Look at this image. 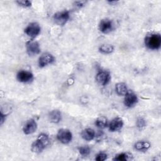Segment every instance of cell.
I'll use <instances>...</instances> for the list:
<instances>
[{"mask_svg": "<svg viewBox=\"0 0 161 161\" xmlns=\"http://www.w3.org/2000/svg\"><path fill=\"white\" fill-rule=\"evenodd\" d=\"M49 143L48 136L45 133H41L31 145V150L34 153H41Z\"/></svg>", "mask_w": 161, "mask_h": 161, "instance_id": "cell-1", "label": "cell"}, {"mask_svg": "<svg viewBox=\"0 0 161 161\" xmlns=\"http://www.w3.org/2000/svg\"><path fill=\"white\" fill-rule=\"evenodd\" d=\"M145 46L150 50H158L161 45V36L158 33H150L145 38Z\"/></svg>", "mask_w": 161, "mask_h": 161, "instance_id": "cell-2", "label": "cell"}, {"mask_svg": "<svg viewBox=\"0 0 161 161\" xmlns=\"http://www.w3.org/2000/svg\"><path fill=\"white\" fill-rule=\"evenodd\" d=\"M40 26L36 22L30 23L25 29V33L30 37L34 38L40 33Z\"/></svg>", "mask_w": 161, "mask_h": 161, "instance_id": "cell-3", "label": "cell"}, {"mask_svg": "<svg viewBox=\"0 0 161 161\" xmlns=\"http://www.w3.org/2000/svg\"><path fill=\"white\" fill-rule=\"evenodd\" d=\"M57 139L64 144L70 143L72 139V134L70 130L65 128H62L58 130L57 135Z\"/></svg>", "mask_w": 161, "mask_h": 161, "instance_id": "cell-4", "label": "cell"}, {"mask_svg": "<svg viewBox=\"0 0 161 161\" xmlns=\"http://www.w3.org/2000/svg\"><path fill=\"white\" fill-rule=\"evenodd\" d=\"M69 18H70L69 12L66 10L56 13L53 17L55 23L61 26L64 25L67 22Z\"/></svg>", "mask_w": 161, "mask_h": 161, "instance_id": "cell-5", "label": "cell"}, {"mask_svg": "<svg viewBox=\"0 0 161 161\" xmlns=\"http://www.w3.org/2000/svg\"><path fill=\"white\" fill-rule=\"evenodd\" d=\"M26 52L30 56L38 55L40 52V47L39 43L36 41L30 40L26 43Z\"/></svg>", "mask_w": 161, "mask_h": 161, "instance_id": "cell-6", "label": "cell"}, {"mask_svg": "<svg viewBox=\"0 0 161 161\" xmlns=\"http://www.w3.org/2000/svg\"><path fill=\"white\" fill-rule=\"evenodd\" d=\"M55 62L54 57L49 53H43L38 59V65L40 67H44Z\"/></svg>", "mask_w": 161, "mask_h": 161, "instance_id": "cell-7", "label": "cell"}, {"mask_svg": "<svg viewBox=\"0 0 161 161\" xmlns=\"http://www.w3.org/2000/svg\"><path fill=\"white\" fill-rule=\"evenodd\" d=\"M16 78L20 82L27 83V82H30L33 80V75L30 71L22 70L18 72L16 75Z\"/></svg>", "mask_w": 161, "mask_h": 161, "instance_id": "cell-8", "label": "cell"}, {"mask_svg": "<svg viewBox=\"0 0 161 161\" xmlns=\"http://www.w3.org/2000/svg\"><path fill=\"white\" fill-rule=\"evenodd\" d=\"M113 21L109 19H102L99 25V30L104 33L107 34L111 32L113 30Z\"/></svg>", "mask_w": 161, "mask_h": 161, "instance_id": "cell-9", "label": "cell"}, {"mask_svg": "<svg viewBox=\"0 0 161 161\" xmlns=\"http://www.w3.org/2000/svg\"><path fill=\"white\" fill-rule=\"evenodd\" d=\"M37 129V123L33 119L28 120L23 127V133L26 135H30L36 131Z\"/></svg>", "mask_w": 161, "mask_h": 161, "instance_id": "cell-10", "label": "cell"}, {"mask_svg": "<svg viewBox=\"0 0 161 161\" xmlns=\"http://www.w3.org/2000/svg\"><path fill=\"white\" fill-rule=\"evenodd\" d=\"M110 78L111 77L108 71L104 70L99 71L96 76V81L102 86H106L108 84L110 80Z\"/></svg>", "mask_w": 161, "mask_h": 161, "instance_id": "cell-11", "label": "cell"}, {"mask_svg": "<svg viewBox=\"0 0 161 161\" xmlns=\"http://www.w3.org/2000/svg\"><path fill=\"white\" fill-rule=\"evenodd\" d=\"M138 97L135 93L128 92L124 99V104L128 108H131L138 103Z\"/></svg>", "mask_w": 161, "mask_h": 161, "instance_id": "cell-12", "label": "cell"}, {"mask_svg": "<svg viewBox=\"0 0 161 161\" xmlns=\"http://www.w3.org/2000/svg\"><path fill=\"white\" fill-rule=\"evenodd\" d=\"M123 126V121L120 118H114L109 124V130L111 131H117L120 130Z\"/></svg>", "mask_w": 161, "mask_h": 161, "instance_id": "cell-13", "label": "cell"}, {"mask_svg": "<svg viewBox=\"0 0 161 161\" xmlns=\"http://www.w3.org/2000/svg\"><path fill=\"white\" fill-rule=\"evenodd\" d=\"M48 117L50 121L53 123H58L62 119V114L59 110L53 109L49 113Z\"/></svg>", "mask_w": 161, "mask_h": 161, "instance_id": "cell-14", "label": "cell"}, {"mask_svg": "<svg viewBox=\"0 0 161 161\" xmlns=\"http://www.w3.org/2000/svg\"><path fill=\"white\" fill-rule=\"evenodd\" d=\"M82 138L86 141L92 140L95 137V132L91 128H86L81 133Z\"/></svg>", "mask_w": 161, "mask_h": 161, "instance_id": "cell-15", "label": "cell"}, {"mask_svg": "<svg viewBox=\"0 0 161 161\" xmlns=\"http://www.w3.org/2000/svg\"><path fill=\"white\" fill-rule=\"evenodd\" d=\"M150 146L151 145L150 142L142 141L135 143L134 145V148L135 150L138 151H146L150 147Z\"/></svg>", "mask_w": 161, "mask_h": 161, "instance_id": "cell-16", "label": "cell"}, {"mask_svg": "<svg viewBox=\"0 0 161 161\" xmlns=\"http://www.w3.org/2000/svg\"><path fill=\"white\" fill-rule=\"evenodd\" d=\"M116 92L119 96H125L128 93L126 85L123 82H119L116 84Z\"/></svg>", "mask_w": 161, "mask_h": 161, "instance_id": "cell-17", "label": "cell"}, {"mask_svg": "<svg viewBox=\"0 0 161 161\" xmlns=\"http://www.w3.org/2000/svg\"><path fill=\"white\" fill-rule=\"evenodd\" d=\"M95 125L99 128H104L108 126V119L104 116H100L96 120Z\"/></svg>", "mask_w": 161, "mask_h": 161, "instance_id": "cell-18", "label": "cell"}, {"mask_svg": "<svg viewBox=\"0 0 161 161\" xmlns=\"http://www.w3.org/2000/svg\"><path fill=\"white\" fill-rule=\"evenodd\" d=\"M99 50L101 53L104 54H109L112 53L114 50V47L113 45L109 44H104L102 45L99 48Z\"/></svg>", "mask_w": 161, "mask_h": 161, "instance_id": "cell-19", "label": "cell"}, {"mask_svg": "<svg viewBox=\"0 0 161 161\" xmlns=\"http://www.w3.org/2000/svg\"><path fill=\"white\" fill-rule=\"evenodd\" d=\"M78 150L79 153L83 157H86L89 155L91 153V148L88 146L80 147L78 148Z\"/></svg>", "mask_w": 161, "mask_h": 161, "instance_id": "cell-20", "label": "cell"}, {"mask_svg": "<svg viewBox=\"0 0 161 161\" xmlns=\"http://www.w3.org/2000/svg\"><path fill=\"white\" fill-rule=\"evenodd\" d=\"M130 156L126 153H121L115 155L113 160L118 161H126L130 158Z\"/></svg>", "mask_w": 161, "mask_h": 161, "instance_id": "cell-21", "label": "cell"}, {"mask_svg": "<svg viewBox=\"0 0 161 161\" xmlns=\"http://www.w3.org/2000/svg\"><path fill=\"white\" fill-rule=\"evenodd\" d=\"M136 125L138 129L142 130L146 126V121L143 118H138L136 120Z\"/></svg>", "mask_w": 161, "mask_h": 161, "instance_id": "cell-22", "label": "cell"}, {"mask_svg": "<svg viewBox=\"0 0 161 161\" xmlns=\"http://www.w3.org/2000/svg\"><path fill=\"white\" fill-rule=\"evenodd\" d=\"M16 3L18 5L25 7V8L30 7L31 6V2L30 1H27V0H26V1H16Z\"/></svg>", "mask_w": 161, "mask_h": 161, "instance_id": "cell-23", "label": "cell"}, {"mask_svg": "<svg viewBox=\"0 0 161 161\" xmlns=\"http://www.w3.org/2000/svg\"><path fill=\"white\" fill-rule=\"evenodd\" d=\"M107 158V154L104 152H100L97 154L95 160L97 161H103Z\"/></svg>", "mask_w": 161, "mask_h": 161, "instance_id": "cell-24", "label": "cell"}, {"mask_svg": "<svg viewBox=\"0 0 161 161\" xmlns=\"http://www.w3.org/2000/svg\"><path fill=\"white\" fill-rule=\"evenodd\" d=\"M86 3V2L84 1H75V2L74 3V5H75L76 7L79 8H80L83 7V6L85 5Z\"/></svg>", "mask_w": 161, "mask_h": 161, "instance_id": "cell-25", "label": "cell"}, {"mask_svg": "<svg viewBox=\"0 0 161 161\" xmlns=\"http://www.w3.org/2000/svg\"><path fill=\"white\" fill-rule=\"evenodd\" d=\"M5 118H6V115H4L3 113H1V125H2L3 123V122L5 121Z\"/></svg>", "mask_w": 161, "mask_h": 161, "instance_id": "cell-26", "label": "cell"}]
</instances>
